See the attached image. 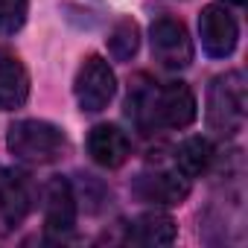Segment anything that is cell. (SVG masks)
<instances>
[{"label": "cell", "mask_w": 248, "mask_h": 248, "mask_svg": "<svg viewBox=\"0 0 248 248\" xmlns=\"http://www.w3.org/2000/svg\"><path fill=\"white\" fill-rule=\"evenodd\" d=\"M245 76L239 70H231L225 76H216L207 91V126L210 132L222 138H233L245 126Z\"/></svg>", "instance_id": "obj_1"}, {"label": "cell", "mask_w": 248, "mask_h": 248, "mask_svg": "<svg viewBox=\"0 0 248 248\" xmlns=\"http://www.w3.org/2000/svg\"><path fill=\"white\" fill-rule=\"evenodd\" d=\"M9 149L24 164H53L64 155L67 138L47 120H18L9 129Z\"/></svg>", "instance_id": "obj_2"}, {"label": "cell", "mask_w": 248, "mask_h": 248, "mask_svg": "<svg viewBox=\"0 0 248 248\" xmlns=\"http://www.w3.org/2000/svg\"><path fill=\"white\" fill-rule=\"evenodd\" d=\"M73 93H76V102L82 111H88V114L102 111L117 93V76H114L111 64L99 56H88L76 73Z\"/></svg>", "instance_id": "obj_3"}, {"label": "cell", "mask_w": 248, "mask_h": 248, "mask_svg": "<svg viewBox=\"0 0 248 248\" xmlns=\"http://www.w3.org/2000/svg\"><path fill=\"white\" fill-rule=\"evenodd\" d=\"M152 56L167 70H184L193 62V41L181 21L175 18H158L149 30Z\"/></svg>", "instance_id": "obj_4"}, {"label": "cell", "mask_w": 248, "mask_h": 248, "mask_svg": "<svg viewBox=\"0 0 248 248\" xmlns=\"http://www.w3.org/2000/svg\"><path fill=\"white\" fill-rule=\"evenodd\" d=\"M199 35H202V47L207 50V56L213 59H225L236 50L239 41V27L233 21V15L225 6H204L202 18H199Z\"/></svg>", "instance_id": "obj_5"}, {"label": "cell", "mask_w": 248, "mask_h": 248, "mask_svg": "<svg viewBox=\"0 0 248 248\" xmlns=\"http://www.w3.org/2000/svg\"><path fill=\"white\" fill-rule=\"evenodd\" d=\"M76 225V196L67 178L56 175L44 187V228L53 236L70 233Z\"/></svg>", "instance_id": "obj_6"}, {"label": "cell", "mask_w": 248, "mask_h": 248, "mask_svg": "<svg viewBox=\"0 0 248 248\" xmlns=\"http://www.w3.org/2000/svg\"><path fill=\"white\" fill-rule=\"evenodd\" d=\"M35 202V187L27 172L21 170H0V213L9 225H21Z\"/></svg>", "instance_id": "obj_7"}, {"label": "cell", "mask_w": 248, "mask_h": 248, "mask_svg": "<svg viewBox=\"0 0 248 248\" xmlns=\"http://www.w3.org/2000/svg\"><path fill=\"white\" fill-rule=\"evenodd\" d=\"M132 152V143L126 138V132H120L111 123H99V126L91 129L88 135V155L99 164V167H108V170H117L126 164Z\"/></svg>", "instance_id": "obj_8"}, {"label": "cell", "mask_w": 248, "mask_h": 248, "mask_svg": "<svg viewBox=\"0 0 248 248\" xmlns=\"http://www.w3.org/2000/svg\"><path fill=\"white\" fill-rule=\"evenodd\" d=\"M143 202H155V204H181L190 196V178L175 172H155V175H140L138 187Z\"/></svg>", "instance_id": "obj_9"}, {"label": "cell", "mask_w": 248, "mask_h": 248, "mask_svg": "<svg viewBox=\"0 0 248 248\" xmlns=\"http://www.w3.org/2000/svg\"><path fill=\"white\" fill-rule=\"evenodd\" d=\"M30 99V73L21 59L3 56L0 59V108L18 111Z\"/></svg>", "instance_id": "obj_10"}, {"label": "cell", "mask_w": 248, "mask_h": 248, "mask_svg": "<svg viewBox=\"0 0 248 248\" xmlns=\"http://www.w3.org/2000/svg\"><path fill=\"white\" fill-rule=\"evenodd\" d=\"M175 233H178V228H175L172 216H167V213H143L132 225L129 239L138 242V245H170L175 239Z\"/></svg>", "instance_id": "obj_11"}, {"label": "cell", "mask_w": 248, "mask_h": 248, "mask_svg": "<svg viewBox=\"0 0 248 248\" xmlns=\"http://www.w3.org/2000/svg\"><path fill=\"white\" fill-rule=\"evenodd\" d=\"M213 161V146L207 138H187L178 149H175V170L187 178L202 175Z\"/></svg>", "instance_id": "obj_12"}, {"label": "cell", "mask_w": 248, "mask_h": 248, "mask_svg": "<svg viewBox=\"0 0 248 248\" xmlns=\"http://www.w3.org/2000/svg\"><path fill=\"white\" fill-rule=\"evenodd\" d=\"M140 47V30L135 21H120L114 24V30L108 32V53L117 59V62H129Z\"/></svg>", "instance_id": "obj_13"}, {"label": "cell", "mask_w": 248, "mask_h": 248, "mask_svg": "<svg viewBox=\"0 0 248 248\" xmlns=\"http://www.w3.org/2000/svg\"><path fill=\"white\" fill-rule=\"evenodd\" d=\"M30 0H0V32H18L27 21Z\"/></svg>", "instance_id": "obj_14"}, {"label": "cell", "mask_w": 248, "mask_h": 248, "mask_svg": "<svg viewBox=\"0 0 248 248\" xmlns=\"http://www.w3.org/2000/svg\"><path fill=\"white\" fill-rule=\"evenodd\" d=\"M228 3H233V6H242V3H245V0H228Z\"/></svg>", "instance_id": "obj_15"}]
</instances>
